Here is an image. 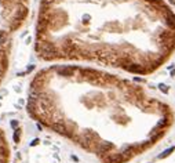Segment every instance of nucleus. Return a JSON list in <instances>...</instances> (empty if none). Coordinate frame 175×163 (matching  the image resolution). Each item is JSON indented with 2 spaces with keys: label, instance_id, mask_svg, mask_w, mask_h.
Returning a JSON list of instances; mask_svg holds the SVG:
<instances>
[{
  "label": "nucleus",
  "instance_id": "4",
  "mask_svg": "<svg viewBox=\"0 0 175 163\" xmlns=\"http://www.w3.org/2000/svg\"><path fill=\"white\" fill-rule=\"evenodd\" d=\"M174 149H175V147H171V148L165 149L164 152H163V153H160V155H159V159H164L165 156H168V155H170V153L172 152V151H174Z\"/></svg>",
  "mask_w": 175,
  "mask_h": 163
},
{
  "label": "nucleus",
  "instance_id": "1",
  "mask_svg": "<svg viewBox=\"0 0 175 163\" xmlns=\"http://www.w3.org/2000/svg\"><path fill=\"white\" fill-rule=\"evenodd\" d=\"M29 15V0H0V39H10Z\"/></svg>",
  "mask_w": 175,
  "mask_h": 163
},
{
  "label": "nucleus",
  "instance_id": "5",
  "mask_svg": "<svg viewBox=\"0 0 175 163\" xmlns=\"http://www.w3.org/2000/svg\"><path fill=\"white\" fill-rule=\"evenodd\" d=\"M159 89H160V90H161V91H163V93H164V94H167V93H168V87H165V84H163V83H161V84H159Z\"/></svg>",
  "mask_w": 175,
  "mask_h": 163
},
{
  "label": "nucleus",
  "instance_id": "3",
  "mask_svg": "<svg viewBox=\"0 0 175 163\" xmlns=\"http://www.w3.org/2000/svg\"><path fill=\"white\" fill-rule=\"evenodd\" d=\"M7 153H8L7 143H6L3 133L0 131V163H7Z\"/></svg>",
  "mask_w": 175,
  "mask_h": 163
},
{
  "label": "nucleus",
  "instance_id": "2",
  "mask_svg": "<svg viewBox=\"0 0 175 163\" xmlns=\"http://www.w3.org/2000/svg\"><path fill=\"white\" fill-rule=\"evenodd\" d=\"M11 42L10 39H0V84L3 83L7 76L8 66H10L11 55Z\"/></svg>",
  "mask_w": 175,
  "mask_h": 163
}]
</instances>
